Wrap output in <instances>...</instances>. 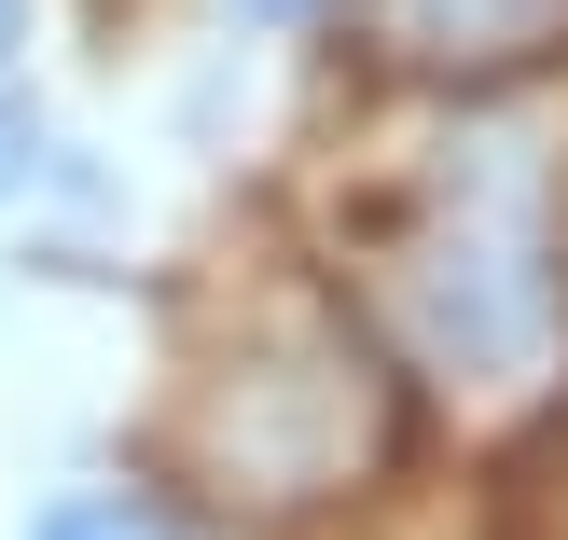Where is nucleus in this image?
<instances>
[{
    "instance_id": "423d86ee",
    "label": "nucleus",
    "mask_w": 568,
    "mask_h": 540,
    "mask_svg": "<svg viewBox=\"0 0 568 540\" xmlns=\"http://www.w3.org/2000/svg\"><path fill=\"white\" fill-rule=\"evenodd\" d=\"M14 42H28V0H0V83H14Z\"/></svg>"
},
{
    "instance_id": "f257e3e1",
    "label": "nucleus",
    "mask_w": 568,
    "mask_h": 540,
    "mask_svg": "<svg viewBox=\"0 0 568 540\" xmlns=\"http://www.w3.org/2000/svg\"><path fill=\"white\" fill-rule=\"evenodd\" d=\"M388 305L403 333L471 388H527L568 333V277H555V222H541V166L527 139H486L471 166H444L430 222L388 264Z\"/></svg>"
},
{
    "instance_id": "f03ea898",
    "label": "nucleus",
    "mask_w": 568,
    "mask_h": 540,
    "mask_svg": "<svg viewBox=\"0 0 568 540\" xmlns=\"http://www.w3.org/2000/svg\"><path fill=\"white\" fill-rule=\"evenodd\" d=\"M555 42H568V0H375V55L444 70V83L527 70V55H555Z\"/></svg>"
},
{
    "instance_id": "20e7f679",
    "label": "nucleus",
    "mask_w": 568,
    "mask_h": 540,
    "mask_svg": "<svg viewBox=\"0 0 568 540\" xmlns=\"http://www.w3.org/2000/svg\"><path fill=\"white\" fill-rule=\"evenodd\" d=\"M55 166V125H42V98H28V83H0V208H14L28 181H42Z\"/></svg>"
},
{
    "instance_id": "39448f33",
    "label": "nucleus",
    "mask_w": 568,
    "mask_h": 540,
    "mask_svg": "<svg viewBox=\"0 0 568 540\" xmlns=\"http://www.w3.org/2000/svg\"><path fill=\"white\" fill-rule=\"evenodd\" d=\"M236 14H250V28H320L333 0H236Z\"/></svg>"
},
{
    "instance_id": "7ed1b4c3",
    "label": "nucleus",
    "mask_w": 568,
    "mask_h": 540,
    "mask_svg": "<svg viewBox=\"0 0 568 540\" xmlns=\"http://www.w3.org/2000/svg\"><path fill=\"white\" fill-rule=\"evenodd\" d=\"M28 540H194V527L166 513L153 486H55L42 513H28Z\"/></svg>"
}]
</instances>
